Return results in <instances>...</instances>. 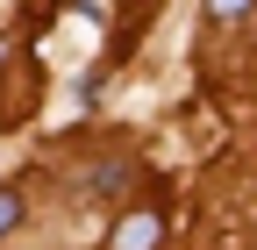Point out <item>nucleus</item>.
Masks as SVG:
<instances>
[{
    "label": "nucleus",
    "mask_w": 257,
    "mask_h": 250,
    "mask_svg": "<svg viewBox=\"0 0 257 250\" xmlns=\"http://www.w3.org/2000/svg\"><path fill=\"white\" fill-rule=\"evenodd\" d=\"M157 243H165V214H157V207L121 214V222H114V236H107V250H157Z\"/></svg>",
    "instance_id": "f257e3e1"
},
{
    "label": "nucleus",
    "mask_w": 257,
    "mask_h": 250,
    "mask_svg": "<svg viewBox=\"0 0 257 250\" xmlns=\"http://www.w3.org/2000/svg\"><path fill=\"white\" fill-rule=\"evenodd\" d=\"M257 0H207V22H243Z\"/></svg>",
    "instance_id": "f03ea898"
},
{
    "label": "nucleus",
    "mask_w": 257,
    "mask_h": 250,
    "mask_svg": "<svg viewBox=\"0 0 257 250\" xmlns=\"http://www.w3.org/2000/svg\"><path fill=\"white\" fill-rule=\"evenodd\" d=\"M121 186H128V165H100L93 172V193H121Z\"/></svg>",
    "instance_id": "7ed1b4c3"
},
{
    "label": "nucleus",
    "mask_w": 257,
    "mask_h": 250,
    "mask_svg": "<svg viewBox=\"0 0 257 250\" xmlns=\"http://www.w3.org/2000/svg\"><path fill=\"white\" fill-rule=\"evenodd\" d=\"M22 222V193H15V186H0V236H8Z\"/></svg>",
    "instance_id": "20e7f679"
}]
</instances>
